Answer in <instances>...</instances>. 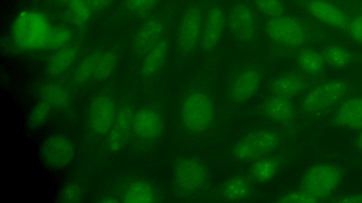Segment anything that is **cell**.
<instances>
[{
	"instance_id": "ac0fdd59",
	"label": "cell",
	"mask_w": 362,
	"mask_h": 203,
	"mask_svg": "<svg viewBox=\"0 0 362 203\" xmlns=\"http://www.w3.org/2000/svg\"><path fill=\"white\" fill-rule=\"evenodd\" d=\"M164 31L161 20L153 18L148 20L138 30L133 40V48L138 54L147 53L160 40Z\"/></svg>"
},
{
	"instance_id": "74e56055",
	"label": "cell",
	"mask_w": 362,
	"mask_h": 203,
	"mask_svg": "<svg viewBox=\"0 0 362 203\" xmlns=\"http://www.w3.org/2000/svg\"><path fill=\"white\" fill-rule=\"evenodd\" d=\"M158 0H126L127 8L133 12H142L151 8Z\"/></svg>"
},
{
	"instance_id": "4dcf8cb0",
	"label": "cell",
	"mask_w": 362,
	"mask_h": 203,
	"mask_svg": "<svg viewBox=\"0 0 362 203\" xmlns=\"http://www.w3.org/2000/svg\"><path fill=\"white\" fill-rule=\"evenodd\" d=\"M69 11L73 23L76 25L85 24L92 11L86 0H69Z\"/></svg>"
},
{
	"instance_id": "836d02e7",
	"label": "cell",
	"mask_w": 362,
	"mask_h": 203,
	"mask_svg": "<svg viewBox=\"0 0 362 203\" xmlns=\"http://www.w3.org/2000/svg\"><path fill=\"white\" fill-rule=\"evenodd\" d=\"M320 201L304 189L284 194L276 199L279 203H313Z\"/></svg>"
},
{
	"instance_id": "6da1fadb",
	"label": "cell",
	"mask_w": 362,
	"mask_h": 203,
	"mask_svg": "<svg viewBox=\"0 0 362 203\" xmlns=\"http://www.w3.org/2000/svg\"><path fill=\"white\" fill-rule=\"evenodd\" d=\"M317 26L299 18L281 16L269 18L265 25L268 37L274 43L291 48L305 44L312 33H316Z\"/></svg>"
},
{
	"instance_id": "30bf717a",
	"label": "cell",
	"mask_w": 362,
	"mask_h": 203,
	"mask_svg": "<svg viewBox=\"0 0 362 203\" xmlns=\"http://www.w3.org/2000/svg\"><path fill=\"white\" fill-rule=\"evenodd\" d=\"M201 30V12L197 7H190L183 14L178 27L177 42L182 52L189 53L194 48Z\"/></svg>"
},
{
	"instance_id": "5b68a950",
	"label": "cell",
	"mask_w": 362,
	"mask_h": 203,
	"mask_svg": "<svg viewBox=\"0 0 362 203\" xmlns=\"http://www.w3.org/2000/svg\"><path fill=\"white\" fill-rule=\"evenodd\" d=\"M349 84L341 79L325 81L312 88L305 96L301 108L307 113L325 110L338 102L348 92Z\"/></svg>"
},
{
	"instance_id": "1f68e13d",
	"label": "cell",
	"mask_w": 362,
	"mask_h": 203,
	"mask_svg": "<svg viewBox=\"0 0 362 203\" xmlns=\"http://www.w3.org/2000/svg\"><path fill=\"white\" fill-rule=\"evenodd\" d=\"M71 37V32L64 27H51L44 49L64 47Z\"/></svg>"
},
{
	"instance_id": "7a4b0ae2",
	"label": "cell",
	"mask_w": 362,
	"mask_h": 203,
	"mask_svg": "<svg viewBox=\"0 0 362 203\" xmlns=\"http://www.w3.org/2000/svg\"><path fill=\"white\" fill-rule=\"evenodd\" d=\"M51 27L45 15L35 11H27L15 20L12 35L16 44L22 48H44Z\"/></svg>"
},
{
	"instance_id": "83f0119b",
	"label": "cell",
	"mask_w": 362,
	"mask_h": 203,
	"mask_svg": "<svg viewBox=\"0 0 362 203\" xmlns=\"http://www.w3.org/2000/svg\"><path fill=\"white\" fill-rule=\"evenodd\" d=\"M40 94L43 101L57 108L65 106L69 102L66 90L56 83L45 84L41 89Z\"/></svg>"
},
{
	"instance_id": "44dd1931",
	"label": "cell",
	"mask_w": 362,
	"mask_h": 203,
	"mask_svg": "<svg viewBox=\"0 0 362 203\" xmlns=\"http://www.w3.org/2000/svg\"><path fill=\"white\" fill-rule=\"evenodd\" d=\"M168 51V44L160 39L146 54L140 67L143 78H149L156 74L163 66Z\"/></svg>"
},
{
	"instance_id": "8fae6325",
	"label": "cell",
	"mask_w": 362,
	"mask_h": 203,
	"mask_svg": "<svg viewBox=\"0 0 362 203\" xmlns=\"http://www.w3.org/2000/svg\"><path fill=\"white\" fill-rule=\"evenodd\" d=\"M228 25L232 34L237 39L243 42H250L256 33L255 14L247 5L238 4L230 13Z\"/></svg>"
},
{
	"instance_id": "d6a6232c",
	"label": "cell",
	"mask_w": 362,
	"mask_h": 203,
	"mask_svg": "<svg viewBox=\"0 0 362 203\" xmlns=\"http://www.w3.org/2000/svg\"><path fill=\"white\" fill-rule=\"evenodd\" d=\"M257 9L269 18L283 16L285 7L281 0H254Z\"/></svg>"
},
{
	"instance_id": "f35d334b",
	"label": "cell",
	"mask_w": 362,
	"mask_h": 203,
	"mask_svg": "<svg viewBox=\"0 0 362 203\" xmlns=\"http://www.w3.org/2000/svg\"><path fill=\"white\" fill-rule=\"evenodd\" d=\"M332 201L339 203H362V193L341 196Z\"/></svg>"
},
{
	"instance_id": "d590c367",
	"label": "cell",
	"mask_w": 362,
	"mask_h": 203,
	"mask_svg": "<svg viewBox=\"0 0 362 203\" xmlns=\"http://www.w3.org/2000/svg\"><path fill=\"white\" fill-rule=\"evenodd\" d=\"M346 32L353 40L362 44V13L351 18Z\"/></svg>"
},
{
	"instance_id": "8d00e7d4",
	"label": "cell",
	"mask_w": 362,
	"mask_h": 203,
	"mask_svg": "<svg viewBox=\"0 0 362 203\" xmlns=\"http://www.w3.org/2000/svg\"><path fill=\"white\" fill-rule=\"evenodd\" d=\"M60 197L66 203L78 202L81 197V190L77 184H68L63 187Z\"/></svg>"
},
{
	"instance_id": "4fadbf2b",
	"label": "cell",
	"mask_w": 362,
	"mask_h": 203,
	"mask_svg": "<svg viewBox=\"0 0 362 203\" xmlns=\"http://www.w3.org/2000/svg\"><path fill=\"white\" fill-rule=\"evenodd\" d=\"M261 82V73L254 67L243 69L236 76L230 89V97L235 103L249 100L258 90Z\"/></svg>"
},
{
	"instance_id": "2e32d148",
	"label": "cell",
	"mask_w": 362,
	"mask_h": 203,
	"mask_svg": "<svg viewBox=\"0 0 362 203\" xmlns=\"http://www.w3.org/2000/svg\"><path fill=\"white\" fill-rule=\"evenodd\" d=\"M225 25V15L218 6L211 7L206 16L202 33V46L206 51L214 49L219 43Z\"/></svg>"
},
{
	"instance_id": "d4e9b609",
	"label": "cell",
	"mask_w": 362,
	"mask_h": 203,
	"mask_svg": "<svg viewBox=\"0 0 362 203\" xmlns=\"http://www.w3.org/2000/svg\"><path fill=\"white\" fill-rule=\"evenodd\" d=\"M153 187L145 181H136L127 189L123 202L125 203H150L156 200Z\"/></svg>"
},
{
	"instance_id": "f1b7e54d",
	"label": "cell",
	"mask_w": 362,
	"mask_h": 203,
	"mask_svg": "<svg viewBox=\"0 0 362 203\" xmlns=\"http://www.w3.org/2000/svg\"><path fill=\"white\" fill-rule=\"evenodd\" d=\"M118 63V55L112 50L100 52L94 76L95 81L107 78L115 70Z\"/></svg>"
},
{
	"instance_id": "ba28073f",
	"label": "cell",
	"mask_w": 362,
	"mask_h": 203,
	"mask_svg": "<svg viewBox=\"0 0 362 203\" xmlns=\"http://www.w3.org/2000/svg\"><path fill=\"white\" fill-rule=\"evenodd\" d=\"M40 155L47 166L60 169L68 166L72 162L75 149L71 141L65 136L53 135L42 144Z\"/></svg>"
},
{
	"instance_id": "f546056e",
	"label": "cell",
	"mask_w": 362,
	"mask_h": 203,
	"mask_svg": "<svg viewBox=\"0 0 362 203\" xmlns=\"http://www.w3.org/2000/svg\"><path fill=\"white\" fill-rule=\"evenodd\" d=\"M325 62L337 68L346 67L351 61L349 51L340 45H329L322 53Z\"/></svg>"
},
{
	"instance_id": "52a82bcc",
	"label": "cell",
	"mask_w": 362,
	"mask_h": 203,
	"mask_svg": "<svg viewBox=\"0 0 362 203\" xmlns=\"http://www.w3.org/2000/svg\"><path fill=\"white\" fill-rule=\"evenodd\" d=\"M307 13L329 27L346 31L351 16L328 0H300Z\"/></svg>"
},
{
	"instance_id": "8992f818",
	"label": "cell",
	"mask_w": 362,
	"mask_h": 203,
	"mask_svg": "<svg viewBox=\"0 0 362 203\" xmlns=\"http://www.w3.org/2000/svg\"><path fill=\"white\" fill-rule=\"evenodd\" d=\"M279 135L270 130L250 133L241 138L235 145L233 153L240 161H251L273 151L279 143Z\"/></svg>"
},
{
	"instance_id": "7402d4cb",
	"label": "cell",
	"mask_w": 362,
	"mask_h": 203,
	"mask_svg": "<svg viewBox=\"0 0 362 203\" xmlns=\"http://www.w3.org/2000/svg\"><path fill=\"white\" fill-rule=\"evenodd\" d=\"M252 192L250 180L244 176L238 175L226 180L221 187L222 197L230 201L247 198Z\"/></svg>"
},
{
	"instance_id": "ab89813d",
	"label": "cell",
	"mask_w": 362,
	"mask_h": 203,
	"mask_svg": "<svg viewBox=\"0 0 362 203\" xmlns=\"http://www.w3.org/2000/svg\"><path fill=\"white\" fill-rule=\"evenodd\" d=\"M90 10L99 11L107 7L112 0H86Z\"/></svg>"
},
{
	"instance_id": "3957f363",
	"label": "cell",
	"mask_w": 362,
	"mask_h": 203,
	"mask_svg": "<svg viewBox=\"0 0 362 203\" xmlns=\"http://www.w3.org/2000/svg\"><path fill=\"white\" fill-rule=\"evenodd\" d=\"M214 114V104L204 92L194 91L185 98L181 107L182 122L187 130L198 133L211 125Z\"/></svg>"
},
{
	"instance_id": "484cf974",
	"label": "cell",
	"mask_w": 362,
	"mask_h": 203,
	"mask_svg": "<svg viewBox=\"0 0 362 203\" xmlns=\"http://www.w3.org/2000/svg\"><path fill=\"white\" fill-rule=\"evenodd\" d=\"M322 54L311 49H302L297 56L299 67L305 73L311 75L319 73L325 65Z\"/></svg>"
},
{
	"instance_id": "9c48e42d",
	"label": "cell",
	"mask_w": 362,
	"mask_h": 203,
	"mask_svg": "<svg viewBox=\"0 0 362 203\" xmlns=\"http://www.w3.org/2000/svg\"><path fill=\"white\" fill-rule=\"evenodd\" d=\"M174 175L175 181L181 189L187 192H197L207 183L209 171L202 161L186 158L177 162Z\"/></svg>"
},
{
	"instance_id": "d6986e66",
	"label": "cell",
	"mask_w": 362,
	"mask_h": 203,
	"mask_svg": "<svg viewBox=\"0 0 362 203\" xmlns=\"http://www.w3.org/2000/svg\"><path fill=\"white\" fill-rule=\"evenodd\" d=\"M303 78L296 73H286L278 76L271 82L269 90L273 95L293 98L304 90Z\"/></svg>"
},
{
	"instance_id": "9a60e30c",
	"label": "cell",
	"mask_w": 362,
	"mask_h": 203,
	"mask_svg": "<svg viewBox=\"0 0 362 203\" xmlns=\"http://www.w3.org/2000/svg\"><path fill=\"white\" fill-rule=\"evenodd\" d=\"M133 129L144 140L155 139L163 128V119L158 111L151 108H144L134 116Z\"/></svg>"
},
{
	"instance_id": "cb8c5ba5",
	"label": "cell",
	"mask_w": 362,
	"mask_h": 203,
	"mask_svg": "<svg viewBox=\"0 0 362 203\" xmlns=\"http://www.w3.org/2000/svg\"><path fill=\"white\" fill-rule=\"evenodd\" d=\"M280 161L274 156L258 158L251 166V175L255 180L264 183L270 181L278 173Z\"/></svg>"
},
{
	"instance_id": "7bdbcfd3",
	"label": "cell",
	"mask_w": 362,
	"mask_h": 203,
	"mask_svg": "<svg viewBox=\"0 0 362 203\" xmlns=\"http://www.w3.org/2000/svg\"></svg>"
},
{
	"instance_id": "60d3db41",
	"label": "cell",
	"mask_w": 362,
	"mask_h": 203,
	"mask_svg": "<svg viewBox=\"0 0 362 203\" xmlns=\"http://www.w3.org/2000/svg\"><path fill=\"white\" fill-rule=\"evenodd\" d=\"M100 202L103 203H116L118 202L119 200L112 197H106L101 199Z\"/></svg>"
},
{
	"instance_id": "b9f144b4",
	"label": "cell",
	"mask_w": 362,
	"mask_h": 203,
	"mask_svg": "<svg viewBox=\"0 0 362 203\" xmlns=\"http://www.w3.org/2000/svg\"><path fill=\"white\" fill-rule=\"evenodd\" d=\"M357 144L360 149L362 151V128L361 129L357 138Z\"/></svg>"
},
{
	"instance_id": "ffe728a7",
	"label": "cell",
	"mask_w": 362,
	"mask_h": 203,
	"mask_svg": "<svg viewBox=\"0 0 362 203\" xmlns=\"http://www.w3.org/2000/svg\"><path fill=\"white\" fill-rule=\"evenodd\" d=\"M264 112L270 120L284 123L293 118L294 108L291 99L274 95L264 103Z\"/></svg>"
},
{
	"instance_id": "277c9868",
	"label": "cell",
	"mask_w": 362,
	"mask_h": 203,
	"mask_svg": "<svg viewBox=\"0 0 362 203\" xmlns=\"http://www.w3.org/2000/svg\"><path fill=\"white\" fill-rule=\"evenodd\" d=\"M341 171L335 165L319 163L310 166L302 178V188L319 200L329 196L341 180Z\"/></svg>"
},
{
	"instance_id": "5bb4252c",
	"label": "cell",
	"mask_w": 362,
	"mask_h": 203,
	"mask_svg": "<svg viewBox=\"0 0 362 203\" xmlns=\"http://www.w3.org/2000/svg\"><path fill=\"white\" fill-rule=\"evenodd\" d=\"M134 116L132 109L128 105L122 106L117 113L107 140L111 152H119L125 146L133 127Z\"/></svg>"
},
{
	"instance_id": "603a6c76",
	"label": "cell",
	"mask_w": 362,
	"mask_h": 203,
	"mask_svg": "<svg viewBox=\"0 0 362 203\" xmlns=\"http://www.w3.org/2000/svg\"><path fill=\"white\" fill-rule=\"evenodd\" d=\"M77 56L75 47H62L49 59L47 71L51 75H59L66 72L73 64Z\"/></svg>"
},
{
	"instance_id": "e0dca14e",
	"label": "cell",
	"mask_w": 362,
	"mask_h": 203,
	"mask_svg": "<svg viewBox=\"0 0 362 203\" xmlns=\"http://www.w3.org/2000/svg\"><path fill=\"white\" fill-rule=\"evenodd\" d=\"M334 122L339 127L348 129L362 128V97L346 99L336 111Z\"/></svg>"
},
{
	"instance_id": "4316f807",
	"label": "cell",
	"mask_w": 362,
	"mask_h": 203,
	"mask_svg": "<svg viewBox=\"0 0 362 203\" xmlns=\"http://www.w3.org/2000/svg\"><path fill=\"white\" fill-rule=\"evenodd\" d=\"M100 54V52L92 53L79 63L74 75V81L77 85H84L94 80Z\"/></svg>"
},
{
	"instance_id": "7c38bea8",
	"label": "cell",
	"mask_w": 362,
	"mask_h": 203,
	"mask_svg": "<svg viewBox=\"0 0 362 203\" xmlns=\"http://www.w3.org/2000/svg\"><path fill=\"white\" fill-rule=\"evenodd\" d=\"M116 115L112 99L106 95H100L93 99L89 109L90 125L95 133L105 134L110 130Z\"/></svg>"
},
{
	"instance_id": "e575fe53",
	"label": "cell",
	"mask_w": 362,
	"mask_h": 203,
	"mask_svg": "<svg viewBox=\"0 0 362 203\" xmlns=\"http://www.w3.org/2000/svg\"><path fill=\"white\" fill-rule=\"evenodd\" d=\"M50 111V105L42 100L33 109L30 117V123L34 126L42 125L47 118Z\"/></svg>"
}]
</instances>
